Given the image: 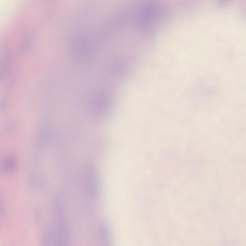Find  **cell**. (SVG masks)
Wrapping results in <instances>:
<instances>
[{
	"label": "cell",
	"mask_w": 246,
	"mask_h": 246,
	"mask_svg": "<svg viewBox=\"0 0 246 246\" xmlns=\"http://www.w3.org/2000/svg\"><path fill=\"white\" fill-rule=\"evenodd\" d=\"M54 229L52 231V246H71L70 226L63 200L56 194L53 199Z\"/></svg>",
	"instance_id": "1"
},
{
	"label": "cell",
	"mask_w": 246,
	"mask_h": 246,
	"mask_svg": "<svg viewBox=\"0 0 246 246\" xmlns=\"http://www.w3.org/2000/svg\"><path fill=\"white\" fill-rule=\"evenodd\" d=\"M83 184L87 195L96 199L99 193V185L96 170L91 164H88L83 171Z\"/></svg>",
	"instance_id": "2"
},
{
	"label": "cell",
	"mask_w": 246,
	"mask_h": 246,
	"mask_svg": "<svg viewBox=\"0 0 246 246\" xmlns=\"http://www.w3.org/2000/svg\"><path fill=\"white\" fill-rule=\"evenodd\" d=\"M97 232L99 246H112L111 234L107 224H102L100 225Z\"/></svg>",
	"instance_id": "3"
},
{
	"label": "cell",
	"mask_w": 246,
	"mask_h": 246,
	"mask_svg": "<svg viewBox=\"0 0 246 246\" xmlns=\"http://www.w3.org/2000/svg\"><path fill=\"white\" fill-rule=\"evenodd\" d=\"M17 162L15 159L13 157L4 158L1 162V168L6 172H11L15 169Z\"/></svg>",
	"instance_id": "4"
},
{
	"label": "cell",
	"mask_w": 246,
	"mask_h": 246,
	"mask_svg": "<svg viewBox=\"0 0 246 246\" xmlns=\"http://www.w3.org/2000/svg\"><path fill=\"white\" fill-rule=\"evenodd\" d=\"M1 199H0V207H1Z\"/></svg>",
	"instance_id": "5"
}]
</instances>
